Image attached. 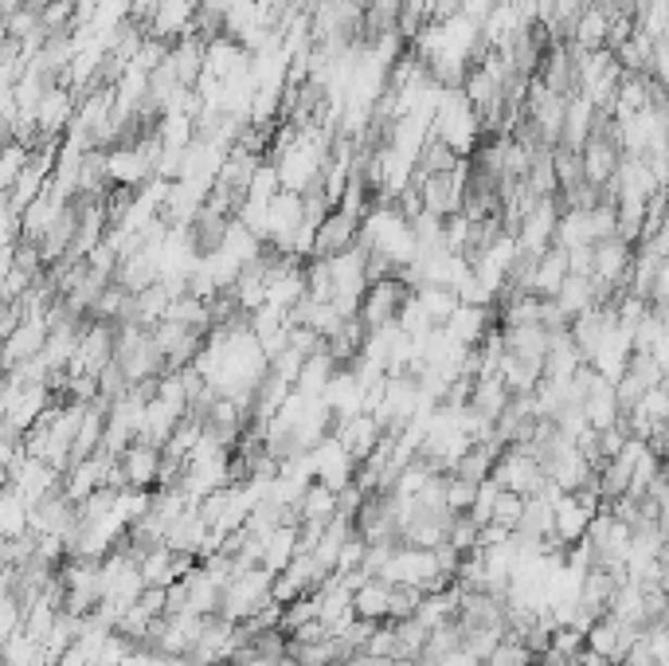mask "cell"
<instances>
[{"instance_id": "cell-5", "label": "cell", "mask_w": 669, "mask_h": 666, "mask_svg": "<svg viewBox=\"0 0 669 666\" xmlns=\"http://www.w3.org/2000/svg\"><path fill=\"white\" fill-rule=\"evenodd\" d=\"M485 663H490V666H533L536 655L524 643H517V639H505V643L497 646V651L485 658Z\"/></svg>"}, {"instance_id": "cell-6", "label": "cell", "mask_w": 669, "mask_h": 666, "mask_svg": "<svg viewBox=\"0 0 669 666\" xmlns=\"http://www.w3.org/2000/svg\"><path fill=\"white\" fill-rule=\"evenodd\" d=\"M658 560H661V565H666V568H669V541H666V545H661V548H658Z\"/></svg>"}, {"instance_id": "cell-1", "label": "cell", "mask_w": 669, "mask_h": 666, "mask_svg": "<svg viewBox=\"0 0 669 666\" xmlns=\"http://www.w3.org/2000/svg\"><path fill=\"white\" fill-rule=\"evenodd\" d=\"M227 232H232V224H227V212L215 205H200L193 212V220H188V247H193L200 259H208V255L223 251V244H227Z\"/></svg>"}, {"instance_id": "cell-2", "label": "cell", "mask_w": 669, "mask_h": 666, "mask_svg": "<svg viewBox=\"0 0 669 666\" xmlns=\"http://www.w3.org/2000/svg\"><path fill=\"white\" fill-rule=\"evenodd\" d=\"M122 467H126V479L134 490H149L153 482H161V462H165V447H153L146 440H134L122 451Z\"/></svg>"}, {"instance_id": "cell-4", "label": "cell", "mask_w": 669, "mask_h": 666, "mask_svg": "<svg viewBox=\"0 0 669 666\" xmlns=\"http://www.w3.org/2000/svg\"><path fill=\"white\" fill-rule=\"evenodd\" d=\"M298 509H301V518L333 521L337 518V490H333L330 482H318V486H310L306 494H301Z\"/></svg>"}, {"instance_id": "cell-7", "label": "cell", "mask_w": 669, "mask_h": 666, "mask_svg": "<svg viewBox=\"0 0 669 666\" xmlns=\"http://www.w3.org/2000/svg\"><path fill=\"white\" fill-rule=\"evenodd\" d=\"M357 4H360V9H372V4H376V0H357Z\"/></svg>"}, {"instance_id": "cell-3", "label": "cell", "mask_w": 669, "mask_h": 666, "mask_svg": "<svg viewBox=\"0 0 669 666\" xmlns=\"http://www.w3.org/2000/svg\"><path fill=\"white\" fill-rule=\"evenodd\" d=\"M352 612L357 619H372V624H388L392 619V584L384 577H372L364 588L352 592Z\"/></svg>"}]
</instances>
